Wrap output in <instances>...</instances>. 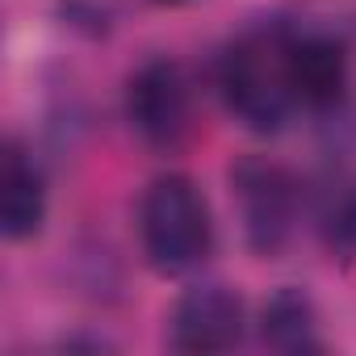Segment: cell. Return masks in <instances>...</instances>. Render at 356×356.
I'll return each mask as SVG.
<instances>
[{
    "label": "cell",
    "mask_w": 356,
    "mask_h": 356,
    "mask_svg": "<svg viewBox=\"0 0 356 356\" xmlns=\"http://www.w3.org/2000/svg\"><path fill=\"white\" fill-rule=\"evenodd\" d=\"M143 256L155 273L181 277L214 252V218L189 176H159L138 206Z\"/></svg>",
    "instance_id": "6da1fadb"
},
{
    "label": "cell",
    "mask_w": 356,
    "mask_h": 356,
    "mask_svg": "<svg viewBox=\"0 0 356 356\" xmlns=\"http://www.w3.org/2000/svg\"><path fill=\"white\" fill-rule=\"evenodd\" d=\"M289 42L268 38V34H252L243 42H235L222 55L218 67V88L227 109L260 134H273L289 122V113L298 109L293 88H289V67H285Z\"/></svg>",
    "instance_id": "7a4b0ae2"
},
{
    "label": "cell",
    "mask_w": 356,
    "mask_h": 356,
    "mask_svg": "<svg viewBox=\"0 0 356 356\" xmlns=\"http://www.w3.org/2000/svg\"><path fill=\"white\" fill-rule=\"evenodd\" d=\"M126 118L138 130L143 143L151 147H176L189 134V84L185 72L176 67L172 59H151L143 63L130 84H126Z\"/></svg>",
    "instance_id": "3957f363"
},
{
    "label": "cell",
    "mask_w": 356,
    "mask_h": 356,
    "mask_svg": "<svg viewBox=\"0 0 356 356\" xmlns=\"http://www.w3.org/2000/svg\"><path fill=\"white\" fill-rule=\"evenodd\" d=\"M231 185L243 210V231L256 252H277L293 227V181L277 163L248 159L231 172Z\"/></svg>",
    "instance_id": "277c9868"
},
{
    "label": "cell",
    "mask_w": 356,
    "mask_h": 356,
    "mask_svg": "<svg viewBox=\"0 0 356 356\" xmlns=\"http://www.w3.org/2000/svg\"><path fill=\"white\" fill-rule=\"evenodd\" d=\"M243 339V302L227 285H197L172 310L168 343L176 352H227Z\"/></svg>",
    "instance_id": "5b68a950"
},
{
    "label": "cell",
    "mask_w": 356,
    "mask_h": 356,
    "mask_svg": "<svg viewBox=\"0 0 356 356\" xmlns=\"http://www.w3.org/2000/svg\"><path fill=\"white\" fill-rule=\"evenodd\" d=\"M285 67H289V88H293L298 105H306V109L339 105V97L348 88V55L335 38H323V34L293 38Z\"/></svg>",
    "instance_id": "8992f818"
},
{
    "label": "cell",
    "mask_w": 356,
    "mask_h": 356,
    "mask_svg": "<svg viewBox=\"0 0 356 356\" xmlns=\"http://www.w3.org/2000/svg\"><path fill=\"white\" fill-rule=\"evenodd\" d=\"M47 218V181L34 168V159L9 143L5 147V189H0V231L5 239H30L42 231Z\"/></svg>",
    "instance_id": "52a82bcc"
},
{
    "label": "cell",
    "mask_w": 356,
    "mask_h": 356,
    "mask_svg": "<svg viewBox=\"0 0 356 356\" xmlns=\"http://www.w3.org/2000/svg\"><path fill=\"white\" fill-rule=\"evenodd\" d=\"M260 335H264V343L277 348V352H318L323 339H318V310H314L310 293L298 289V285L277 289V293L264 302Z\"/></svg>",
    "instance_id": "ba28073f"
},
{
    "label": "cell",
    "mask_w": 356,
    "mask_h": 356,
    "mask_svg": "<svg viewBox=\"0 0 356 356\" xmlns=\"http://www.w3.org/2000/svg\"><path fill=\"white\" fill-rule=\"evenodd\" d=\"M323 235H327V248H331V252L356 256V185H348V189L331 202V210H327V218H323Z\"/></svg>",
    "instance_id": "9c48e42d"
},
{
    "label": "cell",
    "mask_w": 356,
    "mask_h": 356,
    "mask_svg": "<svg viewBox=\"0 0 356 356\" xmlns=\"http://www.w3.org/2000/svg\"><path fill=\"white\" fill-rule=\"evenodd\" d=\"M159 5H185V0H159Z\"/></svg>",
    "instance_id": "30bf717a"
}]
</instances>
